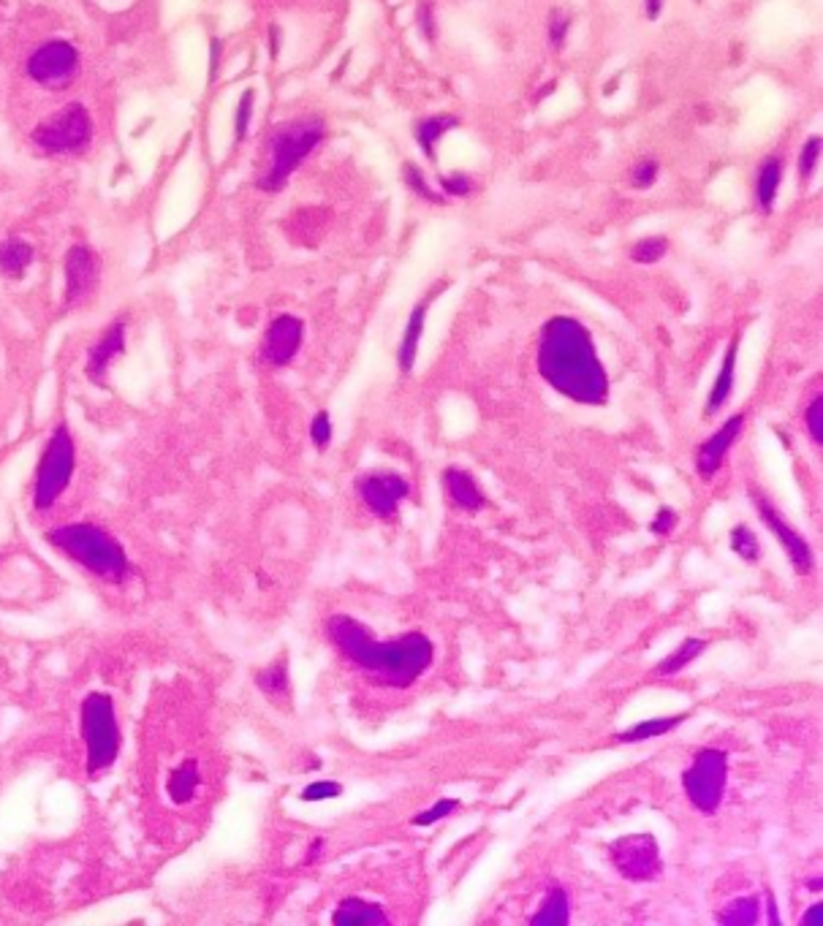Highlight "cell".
I'll return each mask as SVG.
<instances>
[{
    "mask_svg": "<svg viewBox=\"0 0 823 926\" xmlns=\"http://www.w3.org/2000/svg\"><path fill=\"white\" fill-rule=\"evenodd\" d=\"M660 9H663V0H647V3H645L647 20H658Z\"/></svg>",
    "mask_w": 823,
    "mask_h": 926,
    "instance_id": "obj_45",
    "label": "cell"
},
{
    "mask_svg": "<svg viewBox=\"0 0 823 926\" xmlns=\"http://www.w3.org/2000/svg\"><path fill=\"white\" fill-rule=\"evenodd\" d=\"M92 139V120L83 103H68L46 123L33 129V144L42 153H77Z\"/></svg>",
    "mask_w": 823,
    "mask_h": 926,
    "instance_id": "obj_8",
    "label": "cell"
},
{
    "mask_svg": "<svg viewBox=\"0 0 823 926\" xmlns=\"http://www.w3.org/2000/svg\"><path fill=\"white\" fill-rule=\"evenodd\" d=\"M253 101H256V90L248 88L245 92H242L240 103H237V118H234L237 142H242V139L248 136V125H251V118H253Z\"/></svg>",
    "mask_w": 823,
    "mask_h": 926,
    "instance_id": "obj_33",
    "label": "cell"
},
{
    "mask_svg": "<svg viewBox=\"0 0 823 926\" xmlns=\"http://www.w3.org/2000/svg\"><path fill=\"white\" fill-rule=\"evenodd\" d=\"M538 373L555 392L582 405H604L608 375L593 338L571 316H555L538 340Z\"/></svg>",
    "mask_w": 823,
    "mask_h": 926,
    "instance_id": "obj_1",
    "label": "cell"
},
{
    "mask_svg": "<svg viewBox=\"0 0 823 926\" xmlns=\"http://www.w3.org/2000/svg\"><path fill=\"white\" fill-rule=\"evenodd\" d=\"M819 161H821V136H810L808 142H804L802 153H799V177H802L804 183L813 177Z\"/></svg>",
    "mask_w": 823,
    "mask_h": 926,
    "instance_id": "obj_34",
    "label": "cell"
},
{
    "mask_svg": "<svg viewBox=\"0 0 823 926\" xmlns=\"http://www.w3.org/2000/svg\"><path fill=\"white\" fill-rule=\"evenodd\" d=\"M443 484L454 506L465 508V511H479V508L484 506V495H481L479 484L473 482L471 473L462 471V467H449V471L443 473Z\"/></svg>",
    "mask_w": 823,
    "mask_h": 926,
    "instance_id": "obj_18",
    "label": "cell"
},
{
    "mask_svg": "<svg viewBox=\"0 0 823 926\" xmlns=\"http://www.w3.org/2000/svg\"><path fill=\"white\" fill-rule=\"evenodd\" d=\"M256 685L264 693H283V691H288V669L283 663L270 665V669L261 671V674H256Z\"/></svg>",
    "mask_w": 823,
    "mask_h": 926,
    "instance_id": "obj_32",
    "label": "cell"
},
{
    "mask_svg": "<svg viewBox=\"0 0 823 926\" xmlns=\"http://www.w3.org/2000/svg\"><path fill=\"white\" fill-rule=\"evenodd\" d=\"M74 476V438L66 425L52 432L46 443L42 465L36 473V489H33V506L39 511H50L57 503V497L66 492L68 482Z\"/></svg>",
    "mask_w": 823,
    "mask_h": 926,
    "instance_id": "obj_6",
    "label": "cell"
},
{
    "mask_svg": "<svg viewBox=\"0 0 823 926\" xmlns=\"http://www.w3.org/2000/svg\"><path fill=\"white\" fill-rule=\"evenodd\" d=\"M46 538H50L52 547H57L63 554H68L74 563L92 571L96 576L107 578V582H123L125 574H129L125 549L120 547L118 538H112L107 530L98 528V525H63V528L50 530Z\"/></svg>",
    "mask_w": 823,
    "mask_h": 926,
    "instance_id": "obj_4",
    "label": "cell"
},
{
    "mask_svg": "<svg viewBox=\"0 0 823 926\" xmlns=\"http://www.w3.org/2000/svg\"><path fill=\"white\" fill-rule=\"evenodd\" d=\"M323 136H327V123L316 114L277 125L266 139V169L256 175V188L266 194L286 188L288 177L316 153Z\"/></svg>",
    "mask_w": 823,
    "mask_h": 926,
    "instance_id": "obj_3",
    "label": "cell"
},
{
    "mask_svg": "<svg viewBox=\"0 0 823 926\" xmlns=\"http://www.w3.org/2000/svg\"><path fill=\"white\" fill-rule=\"evenodd\" d=\"M305 323L297 316H277L270 323L264 334V345H261V359L272 367H286L299 349H303Z\"/></svg>",
    "mask_w": 823,
    "mask_h": 926,
    "instance_id": "obj_12",
    "label": "cell"
},
{
    "mask_svg": "<svg viewBox=\"0 0 823 926\" xmlns=\"http://www.w3.org/2000/svg\"><path fill=\"white\" fill-rule=\"evenodd\" d=\"M728 780V752L706 748L695 756V761L682 774V789L695 809L712 815L721 807Z\"/></svg>",
    "mask_w": 823,
    "mask_h": 926,
    "instance_id": "obj_7",
    "label": "cell"
},
{
    "mask_svg": "<svg viewBox=\"0 0 823 926\" xmlns=\"http://www.w3.org/2000/svg\"><path fill=\"white\" fill-rule=\"evenodd\" d=\"M101 277V258L87 245H74L66 253V308L79 305Z\"/></svg>",
    "mask_w": 823,
    "mask_h": 926,
    "instance_id": "obj_14",
    "label": "cell"
},
{
    "mask_svg": "<svg viewBox=\"0 0 823 926\" xmlns=\"http://www.w3.org/2000/svg\"><path fill=\"white\" fill-rule=\"evenodd\" d=\"M674 522H677V514L671 511L669 506H663L658 514H655L650 532H652V536H669L671 528H674Z\"/></svg>",
    "mask_w": 823,
    "mask_h": 926,
    "instance_id": "obj_43",
    "label": "cell"
},
{
    "mask_svg": "<svg viewBox=\"0 0 823 926\" xmlns=\"http://www.w3.org/2000/svg\"><path fill=\"white\" fill-rule=\"evenodd\" d=\"M547 31H549V42H552L555 49H560V46H563V42H566L568 31H571V20H568L566 14H560V11L555 9L552 14H549Z\"/></svg>",
    "mask_w": 823,
    "mask_h": 926,
    "instance_id": "obj_40",
    "label": "cell"
},
{
    "mask_svg": "<svg viewBox=\"0 0 823 926\" xmlns=\"http://www.w3.org/2000/svg\"><path fill=\"white\" fill-rule=\"evenodd\" d=\"M808 432L815 443L823 445V397L819 395L808 408Z\"/></svg>",
    "mask_w": 823,
    "mask_h": 926,
    "instance_id": "obj_41",
    "label": "cell"
},
{
    "mask_svg": "<svg viewBox=\"0 0 823 926\" xmlns=\"http://www.w3.org/2000/svg\"><path fill=\"white\" fill-rule=\"evenodd\" d=\"M737 349H739V340L734 338L732 345H728L726 356H723V367H721V373H717L715 386H712V392H710V403H706V416L717 414V408H721V405L728 399V395H732V389H734V367H737Z\"/></svg>",
    "mask_w": 823,
    "mask_h": 926,
    "instance_id": "obj_23",
    "label": "cell"
},
{
    "mask_svg": "<svg viewBox=\"0 0 823 926\" xmlns=\"http://www.w3.org/2000/svg\"><path fill=\"white\" fill-rule=\"evenodd\" d=\"M83 739L87 752V774H98L118 761L120 726L114 702L107 693H90L83 702Z\"/></svg>",
    "mask_w": 823,
    "mask_h": 926,
    "instance_id": "obj_5",
    "label": "cell"
},
{
    "mask_svg": "<svg viewBox=\"0 0 823 926\" xmlns=\"http://www.w3.org/2000/svg\"><path fill=\"white\" fill-rule=\"evenodd\" d=\"M780 183H782V164L780 158H767L761 166H758V175H756V205L761 212H772L775 210V199H778V190H780Z\"/></svg>",
    "mask_w": 823,
    "mask_h": 926,
    "instance_id": "obj_21",
    "label": "cell"
},
{
    "mask_svg": "<svg viewBox=\"0 0 823 926\" xmlns=\"http://www.w3.org/2000/svg\"><path fill=\"white\" fill-rule=\"evenodd\" d=\"M821 922H823V907L813 905L808 913H804L802 922H799V924H802V926H821Z\"/></svg>",
    "mask_w": 823,
    "mask_h": 926,
    "instance_id": "obj_44",
    "label": "cell"
},
{
    "mask_svg": "<svg viewBox=\"0 0 823 926\" xmlns=\"http://www.w3.org/2000/svg\"><path fill=\"white\" fill-rule=\"evenodd\" d=\"M196 789H199V763L188 758V761H183L172 772L169 783H166V794H169L174 804H185L194 798Z\"/></svg>",
    "mask_w": 823,
    "mask_h": 926,
    "instance_id": "obj_24",
    "label": "cell"
},
{
    "mask_svg": "<svg viewBox=\"0 0 823 926\" xmlns=\"http://www.w3.org/2000/svg\"><path fill=\"white\" fill-rule=\"evenodd\" d=\"M769 924H775L778 926L780 924V918H778V905H775V900H772V894H769Z\"/></svg>",
    "mask_w": 823,
    "mask_h": 926,
    "instance_id": "obj_46",
    "label": "cell"
},
{
    "mask_svg": "<svg viewBox=\"0 0 823 926\" xmlns=\"http://www.w3.org/2000/svg\"><path fill=\"white\" fill-rule=\"evenodd\" d=\"M454 809H460V802H457V798H440L435 807L425 809V813H419V815H414V820H410V824H414V826H432V824H438V820L449 818Z\"/></svg>",
    "mask_w": 823,
    "mask_h": 926,
    "instance_id": "obj_35",
    "label": "cell"
},
{
    "mask_svg": "<svg viewBox=\"0 0 823 926\" xmlns=\"http://www.w3.org/2000/svg\"><path fill=\"white\" fill-rule=\"evenodd\" d=\"M750 497H753V503H756V508H758V514H761V519H764V522H767V528L772 530L775 538H778L782 547H786L788 558H791L793 571H797L799 576H808L810 571H813V549H810V543L804 541V538L799 536V532L793 530L791 525H788L786 519L780 517L778 508H775L772 503H769L767 497H764L761 492L756 489V486H753V489H750Z\"/></svg>",
    "mask_w": 823,
    "mask_h": 926,
    "instance_id": "obj_11",
    "label": "cell"
},
{
    "mask_svg": "<svg viewBox=\"0 0 823 926\" xmlns=\"http://www.w3.org/2000/svg\"><path fill=\"white\" fill-rule=\"evenodd\" d=\"M612 864L625 881L647 883L663 872V861H660L658 839L652 835H628L614 839L612 848Z\"/></svg>",
    "mask_w": 823,
    "mask_h": 926,
    "instance_id": "obj_9",
    "label": "cell"
},
{
    "mask_svg": "<svg viewBox=\"0 0 823 926\" xmlns=\"http://www.w3.org/2000/svg\"><path fill=\"white\" fill-rule=\"evenodd\" d=\"M658 175H660V164H658V161L647 158V161H639V164L630 169V183H634L636 188L647 190V188H652L655 183H658Z\"/></svg>",
    "mask_w": 823,
    "mask_h": 926,
    "instance_id": "obj_37",
    "label": "cell"
},
{
    "mask_svg": "<svg viewBox=\"0 0 823 926\" xmlns=\"http://www.w3.org/2000/svg\"><path fill=\"white\" fill-rule=\"evenodd\" d=\"M440 188L446 190V196L451 199H465V196L473 194V179L465 175V172H454V175H440L438 177Z\"/></svg>",
    "mask_w": 823,
    "mask_h": 926,
    "instance_id": "obj_36",
    "label": "cell"
},
{
    "mask_svg": "<svg viewBox=\"0 0 823 926\" xmlns=\"http://www.w3.org/2000/svg\"><path fill=\"white\" fill-rule=\"evenodd\" d=\"M732 552L745 558L747 563H756L758 560V538L753 536V530L747 525H737L732 530Z\"/></svg>",
    "mask_w": 823,
    "mask_h": 926,
    "instance_id": "obj_31",
    "label": "cell"
},
{
    "mask_svg": "<svg viewBox=\"0 0 823 926\" xmlns=\"http://www.w3.org/2000/svg\"><path fill=\"white\" fill-rule=\"evenodd\" d=\"M123 351H125V323L114 321L112 327L101 334V340L92 345L90 353H87V367H85L87 378L98 386L107 384L109 367H112V362Z\"/></svg>",
    "mask_w": 823,
    "mask_h": 926,
    "instance_id": "obj_16",
    "label": "cell"
},
{
    "mask_svg": "<svg viewBox=\"0 0 823 926\" xmlns=\"http://www.w3.org/2000/svg\"><path fill=\"white\" fill-rule=\"evenodd\" d=\"M310 438L312 443H316V449H323V445H329L332 441V419H329L327 410H318L316 419H312L310 425Z\"/></svg>",
    "mask_w": 823,
    "mask_h": 926,
    "instance_id": "obj_39",
    "label": "cell"
},
{
    "mask_svg": "<svg viewBox=\"0 0 823 926\" xmlns=\"http://www.w3.org/2000/svg\"><path fill=\"white\" fill-rule=\"evenodd\" d=\"M685 720H688V715L655 717V720H645V723H639V726L628 728V731H619V734H617V742H623V745L647 742V739L663 737V734L674 731V728H677V726H682V723H685Z\"/></svg>",
    "mask_w": 823,
    "mask_h": 926,
    "instance_id": "obj_26",
    "label": "cell"
},
{
    "mask_svg": "<svg viewBox=\"0 0 823 926\" xmlns=\"http://www.w3.org/2000/svg\"><path fill=\"white\" fill-rule=\"evenodd\" d=\"M742 430H745V414H737V416H732V419H728L726 425L715 432V436L706 438V441L699 445V451H695V473H699L701 478H712L717 471H721L728 449L737 443Z\"/></svg>",
    "mask_w": 823,
    "mask_h": 926,
    "instance_id": "obj_15",
    "label": "cell"
},
{
    "mask_svg": "<svg viewBox=\"0 0 823 926\" xmlns=\"http://www.w3.org/2000/svg\"><path fill=\"white\" fill-rule=\"evenodd\" d=\"M33 258H36V251H33L31 242L20 240V236L0 240V275L11 277V280H20V277H25V272L31 269Z\"/></svg>",
    "mask_w": 823,
    "mask_h": 926,
    "instance_id": "obj_19",
    "label": "cell"
},
{
    "mask_svg": "<svg viewBox=\"0 0 823 926\" xmlns=\"http://www.w3.org/2000/svg\"><path fill=\"white\" fill-rule=\"evenodd\" d=\"M416 22H419L421 33H425L427 42H435V14L430 0H421L419 9H416Z\"/></svg>",
    "mask_w": 823,
    "mask_h": 926,
    "instance_id": "obj_42",
    "label": "cell"
},
{
    "mask_svg": "<svg viewBox=\"0 0 823 926\" xmlns=\"http://www.w3.org/2000/svg\"><path fill=\"white\" fill-rule=\"evenodd\" d=\"M571 922V900H568V894L560 885H555L552 891H549V896L544 900L541 911L536 913V916H530V924L533 926H566Z\"/></svg>",
    "mask_w": 823,
    "mask_h": 926,
    "instance_id": "obj_25",
    "label": "cell"
},
{
    "mask_svg": "<svg viewBox=\"0 0 823 926\" xmlns=\"http://www.w3.org/2000/svg\"><path fill=\"white\" fill-rule=\"evenodd\" d=\"M327 633L348 661L392 687L414 685L421 674H427L435 658L432 641L425 633H403L384 641L370 633L359 619L345 615L329 617Z\"/></svg>",
    "mask_w": 823,
    "mask_h": 926,
    "instance_id": "obj_2",
    "label": "cell"
},
{
    "mask_svg": "<svg viewBox=\"0 0 823 926\" xmlns=\"http://www.w3.org/2000/svg\"><path fill=\"white\" fill-rule=\"evenodd\" d=\"M427 305H430V299H425V302L416 305V310L410 312V318H408V327H405L403 343H399V351H397V359H399V367H403V373H410V370H414V364H416V353H419L421 334H425Z\"/></svg>",
    "mask_w": 823,
    "mask_h": 926,
    "instance_id": "obj_20",
    "label": "cell"
},
{
    "mask_svg": "<svg viewBox=\"0 0 823 926\" xmlns=\"http://www.w3.org/2000/svg\"><path fill=\"white\" fill-rule=\"evenodd\" d=\"M343 794V785L332 783V780H318V783L307 785L303 791V802H323V798H338Z\"/></svg>",
    "mask_w": 823,
    "mask_h": 926,
    "instance_id": "obj_38",
    "label": "cell"
},
{
    "mask_svg": "<svg viewBox=\"0 0 823 926\" xmlns=\"http://www.w3.org/2000/svg\"><path fill=\"white\" fill-rule=\"evenodd\" d=\"M332 922L338 926H386L389 918H386V913L375 902L348 896V900L340 902L338 911L332 913Z\"/></svg>",
    "mask_w": 823,
    "mask_h": 926,
    "instance_id": "obj_17",
    "label": "cell"
},
{
    "mask_svg": "<svg viewBox=\"0 0 823 926\" xmlns=\"http://www.w3.org/2000/svg\"><path fill=\"white\" fill-rule=\"evenodd\" d=\"M460 120L454 114H435V118H425L414 125V136L419 142V147L425 150V155L435 161V144L446 136L451 129H457Z\"/></svg>",
    "mask_w": 823,
    "mask_h": 926,
    "instance_id": "obj_22",
    "label": "cell"
},
{
    "mask_svg": "<svg viewBox=\"0 0 823 926\" xmlns=\"http://www.w3.org/2000/svg\"><path fill=\"white\" fill-rule=\"evenodd\" d=\"M403 177H405V185H408L410 190H414L416 196H421L425 201H430V205H446V199L440 194H435L430 188V183H427L425 172H421V166L416 164H405L403 166Z\"/></svg>",
    "mask_w": 823,
    "mask_h": 926,
    "instance_id": "obj_29",
    "label": "cell"
},
{
    "mask_svg": "<svg viewBox=\"0 0 823 926\" xmlns=\"http://www.w3.org/2000/svg\"><path fill=\"white\" fill-rule=\"evenodd\" d=\"M410 484L405 482L397 473H370V476L359 478V495L367 503V508H373L378 517L389 519L397 514L399 503L408 497Z\"/></svg>",
    "mask_w": 823,
    "mask_h": 926,
    "instance_id": "obj_13",
    "label": "cell"
},
{
    "mask_svg": "<svg viewBox=\"0 0 823 926\" xmlns=\"http://www.w3.org/2000/svg\"><path fill=\"white\" fill-rule=\"evenodd\" d=\"M666 251H669L666 236H647V240L636 242L634 251H630V258H634L636 264H655L666 256Z\"/></svg>",
    "mask_w": 823,
    "mask_h": 926,
    "instance_id": "obj_30",
    "label": "cell"
},
{
    "mask_svg": "<svg viewBox=\"0 0 823 926\" xmlns=\"http://www.w3.org/2000/svg\"><path fill=\"white\" fill-rule=\"evenodd\" d=\"M717 922L723 926H753L761 918V905H758V896H739V900H732L721 913H717Z\"/></svg>",
    "mask_w": 823,
    "mask_h": 926,
    "instance_id": "obj_27",
    "label": "cell"
},
{
    "mask_svg": "<svg viewBox=\"0 0 823 926\" xmlns=\"http://www.w3.org/2000/svg\"><path fill=\"white\" fill-rule=\"evenodd\" d=\"M704 650H706V641L704 639H685L680 647H677L674 652H671L669 658H663V661L655 665L652 676H658V680H660V676L677 674V671L685 669L688 663H693L695 658H699Z\"/></svg>",
    "mask_w": 823,
    "mask_h": 926,
    "instance_id": "obj_28",
    "label": "cell"
},
{
    "mask_svg": "<svg viewBox=\"0 0 823 926\" xmlns=\"http://www.w3.org/2000/svg\"><path fill=\"white\" fill-rule=\"evenodd\" d=\"M79 71V52L77 46L66 38H55L33 49L28 57L25 74L33 82L44 85V88H61V85L72 82Z\"/></svg>",
    "mask_w": 823,
    "mask_h": 926,
    "instance_id": "obj_10",
    "label": "cell"
}]
</instances>
